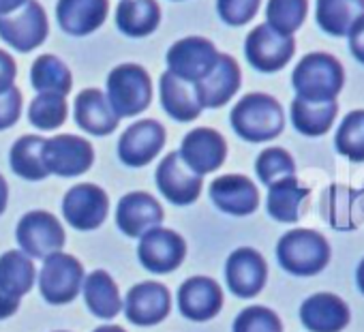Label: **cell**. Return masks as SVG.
Returning a JSON list of instances; mask_svg holds the SVG:
<instances>
[{
    "label": "cell",
    "mask_w": 364,
    "mask_h": 332,
    "mask_svg": "<svg viewBox=\"0 0 364 332\" xmlns=\"http://www.w3.org/2000/svg\"><path fill=\"white\" fill-rule=\"evenodd\" d=\"M73 116L80 129L90 135H109L118 127V116L112 109L105 92L97 88H86L77 95Z\"/></svg>",
    "instance_id": "24"
},
{
    "label": "cell",
    "mask_w": 364,
    "mask_h": 332,
    "mask_svg": "<svg viewBox=\"0 0 364 332\" xmlns=\"http://www.w3.org/2000/svg\"><path fill=\"white\" fill-rule=\"evenodd\" d=\"M351 319L343 298L330 291H319L306 298L300 306V321L309 332H341Z\"/></svg>",
    "instance_id": "21"
},
{
    "label": "cell",
    "mask_w": 364,
    "mask_h": 332,
    "mask_svg": "<svg viewBox=\"0 0 364 332\" xmlns=\"http://www.w3.org/2000/svg\"><path fill=\"white\" fill-rule=\"evenodd\" d=\"M22 116V92L11 86L9 90L0 92V131L14 127Z\"/></svg>",
    "instance_id": "40"
},
{
    "label": "cell",
    "mask_w": 364,
    "mask_h": 332,
    "mask_svg": "<svg viewBox=\"0 0 364 332\" xmlns=\"http://www.w3.org/2000/svg\"><path fill=\"white\" fill-rule=\"evenodd\" d=\"M240 82H242V75H240L238 63L228 54H219V60L213 67V71L196 84V92H198L202 107L215 109V107L225 105L238 92Z\"/></svg>",
    "instance_id": "22"
},
{
    "label": "cell",
    "mask_w": 364,
    "mask_h": 332,
    "mask_svg": "<svg viewBox=\"0 0 364 332\" xmlns=\"http://www.w3.org/2000/svg\"><path fill=\"white\" fill-rule=\"evenodd\" d=\"M187 257V242L178 232L167 227H154L139 238L137 259L144 270L154 274H167L180 268Z\"/></svg>",
    "instance_id": "9"
},
{
    "label": "cell",
    "mask_w": 364,
    "mask_h": 332,
    "mask_svg": "<svg viewBox=\"0 0 364 332\" xmlns=\"http://www.w3.org/2000/svg\"><path fill=\"white\" fill-rule=\"evenodd\" d=\"M124 315L135 326H156L171 309V294L163 283L144 281L129 289L124 300Z\"/></svg>",
    "instance_id": "17"
},
{
    "label": "cell",
    "mask_w": 364,
    "mask_h": 332,
    "mask_svg": "<svg viewBox=\"0 0 364 332\" xmlns=\"http://www.w3.org/2000/svg\"><path fill=\"white\" fill-rule=\"evenodd\" d=\"M154 181H156L161 196L173 206H189L198 202L202 193V185H204L202 176L191 172L187 165L182 163L178 152H169L167 156H163V161L156 168Z\"/></svg>",
    "instance_id": "14"
},
{
    "label": "cell",
    "mask_w": 364,
    "mask_h": 332,
    "mask_svg": "<svg viewBox=\"0 0 364 332\" xmlns=\"http://www.w3.org/2000/svg\"><path fill=\"white\" fill-rule=\"evenodd\" d=\"M309 200V189L298 183V178H285L268 187L266 210L274 221L296 223L300 219L302 204Z\"/></svg>",
    "instance_id": "29"
},
{
    "label": "cell",
    "mask_w": 364,
    "mask_h": 332,
    "mask_svg": "<svg viewBox=\"0 0 364 332\" xmlns=\"http://www.w3.org/2000/svg\"><path fill=\"white\" fill-rule=\"evenodd\" d=\"M223 306V289L210 277H191L178 289V309L191 321H208Z\"/></svg>",
    "instance_id": "19"
},
{
    "label": "cell",
    "mask_w": 364,
    "mask_h": 332,
    "mask_svg": "<svg viewBox=\"0 0 364 332\" xmlns=\"http://www.w3.org/2000/svg\"><path fill=\"white\" fill-rule=\"evenodd\" d=\"M58 332H65V330H58Z\"/></svg>",
    "instance_id": "48"
},
{
    "label": "cell",
    "mask_w": 364,
    "mask_h": 332,
    "mask_svg": "<svg viewBox=\"0 0 364 332\" xmlns=\"http://www.w3.org/2000/svg\"><path fill=\"white\" fill-rule=\"evenodd\" d=\"M7 200H9V187H7V181L0 174V215L5 213L7 208Z\"/></svg>",
    "instance_id": "45"
},
{
    "label": "cell",
    "mask_w": 364,
    "mask_h": 332,
    "mask_svg": "<svg viewBox=\"0 0 364 332\" xmlns=\"http://www.w3.org/2000/svg\"><path fill=\"white\" fill-rule=\"evenodd\" d=\"M48 31L50 24L46 9L37 0H26L14 14L0 16V39L22 54L39 48L46 41Z\"/></svg>",
    "instance_id": "6"
},
{
    "label": "cell",
    "mask_w": 364,
    "mask_h": 332,
    "mask_svg": "<svg viewBox=\"0 0 364 332\" xmlns=\"http://www.w3.org/2000/svg\"><path fill=\"white\" fill-rule=\"evenodd\" d=\"M349 50L358 63L364 65V18L349 31Z\"/></svg>",
    "instance_id": "42"
},
{
    "label": "cell",
    "mask_w": 364,
    "mask_h": 332,
    "mask_svg": "<svg viewBox=\"0 0 364 332\" xmlns=\"http://www.w3.org/2000/svg\"><path fill=\"white\" fill-rule=\"evenodd\" d=\"M43 163L50 174L73 178L88 172L95 163L92 144L80 135H56L46 139Z\"/></svg>",
    "instance_id": "10"
},
{
    "label": "cell",
    "mask_w": 364,
    "mask_h": 332,
    "mask_svg": "<svg viewBox=\"0 0 364 332\" xmlns=\"http://www.w3.org/2000/svg\"><path fill=\"white\" fill-rule=\"evenodd\" d=\"M336 152L353 163L364 161V109L349 112L336 129Z\"/></svg>",
    "instance_id": "35"
},
{
    "label": "cell",
    "mask_w": 364,
    "mask_h": 332,
    "mask_svg": "<svg viewBox=\"0 0 364 332\" xmlns=\"http://www.w3.org/2000/svg\"><path fill=\"white\" fill-rule=\"evenodd\" d=\"M161 22L156 0H122L116 9V26L127 37H148Z\"/></svg>",
    "instance_id": "28"
},
{
    "label": "cell",
    "mask_w": 364,
    "mask_h": 332,
    "mask_svg": "<svg viewBox=\"0 0 364 332\" xmlns=\"http://www.w3.org/2000/svg\"><path fill=\"white\" fill-rule=\"evenodd\" d=\"M16 240L20 251L31 259H48L54 253H60L65 247V230L60 221L48 210H31L26 213L18 227Z\"/></svg>",
    "instance_id": "5"
},
{
    "label": "cell",
    "mask_w": 364,
    "mask_h": 332,
    "mask_svg": "<svg viewBox=\"0 0 364 332\" xmlns=\"http://www.w3.org/2000/svg\"><path fill=\"white\" fill-rule=\"evenodd\" d=\"M43 146H46V137L41 135H24L14 144L9 163H11V170L20 178L37 183L50 176L43 163Z\"/></svg>",
    "instance_id": "30"
},
{
    "label": "cell",
    "mask_w": 364,
    "mask_h": 332,
    "mask_svg": "<svg viewBox=\"0 0 364 332\" xmlns=\"http://www.w3.org/2000/svg\"><path fill=\"white\" fill-rule=\"evenodd\" d=\"M262 0H217V11L230 26H242L251 22L259 9Z\"/></svg>",
    "instance_id": "39"
},
{
    "label": "cell",
    "mask_w": 364,
    "mask_h": 332,
    "mask_svg": "<svg viewBox=\"0 0 364 332\" xmlns=\"http://www.w3.org/2000/svg\"><path fill=\"white\" fill-rule=\"evenodd\" d=\"M84 283V266L69 253H54L39 272V291L50 304H69Z\"/></svg>",
    "instance_id": "7"
},
{
    "label": "cell",
    "mask_w": 364,
    "mask_h": 332,
    "mask_svg": "<svg viewBox=\"0 0 364 332\" xmlns=\"http://www.w3.org/2000/svg\"><path fill=\"white\" fill-rule=\"evenodd\" d=\"M26 0H0V16H7L14 14L16 9H20Z\"/></svg>",
    "instance_id": "44"
},
{
    "label": "cell",
    "mask_w": 364,
    "mask_h": 332,
    "mask_svg": "<svg viewBox=\"0 0 364 332\" xmlns=\"http://www.w3.org/2000/svg\"><path fill=\"white\" fill-rule=\"evenodd\" d=\"M67 114H69V107H67L65 97L41 92L31 103L28 120H31L33 127H37L41 131H54V129L65 124Z\"/></svg>",
    "instance_id": "36"
},
{
    "label": "cell",
    "mask_w": 364,
    "mask_h": 332,
    "mask_svg": "<svg viewBox=\"0 0 364 332\" xmlns=\"http://www.w3.org/2000/svg\"><path fill=\"white\" fill-rule=\"evenodd\" d=\"M306 14H309L306 0H268L266 24L272 31L291 37L306 20Z\"/></svg>",
    "instance_id": "34"
},
{
    "label": "cell",
    "mask_w": 364,
    "mask_h": 332,
    "mask_svg": "<svg viewBox=\"0 0 364 332\" xmlns=\"http://www.w3.org/2000/svg\"><path fill=\"white\" fill-rule=\"evenodd\" d=\"M95 332H127V330H122L120 326H99Z\"/></svg>",
    "instance_id": "47"
},
{
    "label": "cell",
    "mask_w": 364,
    "mask_h": 332,
    "mask_svg": "<svg viewBox=\"0 0 364 332\" xmlns=\"http://www.w3.org/2000/svg\"><path fill=\"white\" fill-rule=\"evenodd\" d=\"M16 75H18V67H16V60L0 50V92H5L14 86L16 82Z\"/></svg>",
    "instance_id": "41"
},
{
    "label": "cell",
    "mask_w": 364,
    "mask_h": 332,
    "mask_svg": "<svg viewBox=\"0 0 364 332\" xmlns=\"http://www.w3.org/2000/svg\"><path fill=\"white\" fill-rule=\"evenodd\" d=\"M364 18V0H317V26L332 35L345 37Z\"/></svg>",
    "instance_id": "27"
},
{
    "label": "cell",
    "mask_w": 364,
    "mask_h": 332,
    "mask_svg": "<svg viewBox=\"0 0 364 332\" xmlns=\"http://www.w3.org/2000/svg\"><path fill=\"white\" fill-rule=\"evenodd\" d=\"M109 11V0H58L56 18L65 33L84 37L103 26Z\"/></svg>",
    "instance_id": "23"
},
{
    "label": "cell",
    "mask_w": 364,
    "mask_h": 332,
    "mask_svg": "<svg viewBox=\"0 0 364 332\" xmlns=\"http://www.w3.org/2000/svg\"><path fill=\"white\" fill-rule=\"evenodd\" d=\"M213 204L232 217H249L259 206V191L251 178L242 174H225L210 185Z\"/></svg>",
    "instance_id": "20"
},
{
    "label": "cell",
    "mask_w": 364,
    "mask_h": 332,
    "mask_svg": "<svg viewBox=\"0 0 364 332\" xmlns=\"http://www.w3.org/2000/svg\"><path fill=\"white\" fill-rule=\"evenodd\" d=\"M178 154L191 172L204 176V174L217 172L225 163L228 141L219 131L210 127H200L185 135Z\"/></svg>",
    "instance_id": "13"
},
{
    "label": "cell",
    "mask_w": 364,
    "mask_h": 332,
    "mask_svg": "<svg viewBox=\"0 0 364 332\" xmlns=\"http://www.w3.org/2000/svg\"><path fill=\"white\" fill-rule=\"evenodd\" d=\"M234 332H283V323L272 309L253 304L238 313Z\"/></svg>",
    "instance_id": "38"
},
{
    "label": "cell",
    "mask_w": 364,
    "mask_h": 332,
    "mask_svg": "<svg viewBox=\"0 0 364 332\" xmlns=\"http://www.w3.org/2000/svg\"><path fill=\"white\" fill-rule=\"evenodd\" d=\"M159 95L163 109L178 122H191L202 114V103L196 92V84H189L165 71L159 80Z\"/></svg>",
    "instance_id": "25"
},
{
    "label": "cell",
    "mask_w": 364,
    "mask_h": 332,
    "mask_svg": "<svg viewBox=\"0 0 364 332\" xmlns=\"http://www.w3.org/2000/svg\"><path fill=\"white\" fill-rule=\"evenodd\" d=\"M338 105L336 101H326V103H313L304 99H294L291 103V122L298 133L306 137H317L330 131L334 124Z\"/></svg>",
    "instance_id": "31"
},
{
    "label": "cell",
    "mask_w": 364,
    "mask_h": 332,
    "mask_svg": "<svg viewBox=\"0 0 364 332\" xmlns=\"http://www.w3.org/2000/svg\"><path fill=\"white\" fill-rule=\"evenodd\" d=\"M109 213L107 193L90 183L75 185L63 200V215L67 223L77 232H92L101 227Z\"/></svg>",
    "instance_id": "12"
},
{
    "label": "cell",
    "mask_w": 364,
    "mask_h": 332,
    "mask_svg": "<svg viewBox=\"0 0 364 332\" xmlns=\"http://www.w3.org/2000/svg\"><path fill=\"white\" fill-rule=\"evenodd\" d=\"M31 82H33L35 90H39V95L48 92V95L67 97L73 86L69 67L54 54H43L33 63Z\"/></svg>",
    "instance_id": "32"
},
{
    "label": "cell",
    "mask_w": 364,
    "mask_h": 332,
    "mask_svg": "<svg viewBox=\"0 0 364 332\" xmlns=\"http://www.w3.org/2000/svg\"><path fill=\"white\" fill-rule=\"evenodd\" d=\"M294 52H296L294 37L281 35L272 31L268 24H259L257 28H253L245 43V54L249 65L262 73L281 71L291 60Z\"/></svg>",
    "instance_id": "11"
},
{
    "label": "cell",
    "mask_w": 364,
    "mask_h": 332,
    "mask_svg": "<svg viewBox=\"0 0 364 332\" xmlns=\"http://www.w3.org/2000/svg\"><path fill=\"white\" fill-rule=\"evenodd\" d=\"M165 146V127L152 118L133 122L118 141V156L127 168H144Z\"/></svg>",
    "instance_id": "16"
},
{
    "label": "cell",
    "mask_w": 364,
    "mask_h": 332,
    "mask_svg": "<svg viewBox=\"0 0 364 332\" xmlns=\"http://www.w3.org/2000/svg\"><path fill=\"white\" fill-rule=\"evenodd\" d=\"M232 127L234 131L253 144L274 139L283 133L285 114L281 103L264 92H251L242 97L232 109Z\"/></svg>",
    "instance_id": "1"
},
{
    "label": "cell",
    "mask_w": 364,
    "mask_h": 332,
    "mask_svg": "<svg viewBox=\"0 0 364 332\" xmlns=\"http://www.w3.org/2000/svg\"><path fill=\"white\" fill-rule=\"evenodd\" d=\"M268 281L264 255L251 247H240L225 262V283L238 298H255Z\"/></svg>",
    "instance_id": "15"
},
{
    "label": "cell",
    "mask_w": 364,
    "mask_h": 332,
    "mask_svg": "<svg viewBox=\"0 0 364 332\" xmlns=\"http://www.w3.org/2000/svg\"><path fill=\"white\" fill-rule=\"evenodd\" d=\"M355 283H358L360 291L364 294V259L360 262V266H358V270H355Z\"/></svg>",
    "instance_id": "46"
},
{
    "label": "cell",
    "mask_w": 364,
    "mask_h": 332,
    "mask_svg": "<svg viewBox=\"0 0 364 332\" xmlns=\"http://www.w3.org/2000/svg\"><path fill=\"white\" fill-rule=\"evenodd\" d=\"M217 60V48L204 37H185L167 50L169 73L189 84H198L200 80H204L213 71Z\"/></svg>",
    "instance_id": "8"
},
{
    "label": "cell",
    "mask_w": 364,
    "mask_h": 332,
    "mask_svg": "<svg viewBox=\"0 0 364 332\" xmlns=\"http://www.w3.org/2000/svg\"><path fill=\"white\" fill-rule=\"evenodd\" d=\"M20 300L22 298L9 294L5 287H0V319H7V317L16 315L20 309Z\"/></svg>",
    "instance_id": "43"
},
{
    "label": "cell",
    "mask_w": 364,
    "mask_h": 332,
    "mask_svg": "<svg viewBox=\"0 0 364 332\" xmlns=\"http://www.w3.org/2000/svg\"><path fill=\"white\" fill-rule=\"evenodd\" d=\"M107 101L118 118L137 116L152 101V80L139 65H118L107 75Z\"/></svg>",
    "instance_id": "4"
},
{
    "label": "cell",
    "mask_w": 364,
    "mask_h": 332,
    "mask_svg": "<svg viewBox=\"0 0 364 332\" xmlns=\"http://www.w3.org/2000/svg\"><path fill=\"white\" fill-rule=\"evenodd\" d=\"M345 71L341 63L323 52L306 54L294 69L291 84L298 95V99L313 101V103H326L334 101L343 88Z\"/></svg>",
    "instance_id": "2"
},
{
    "label": "cell",
    "mask_w": 364,
    "mask_h": 332,
    "mask_svg": "<svg viewBox=\"0 0 364 332\" xmlns=\"http://www.w3.org/2000/svg\"><path fill=\"white\" fill-rule=\"evenodd\" d=\"M277 259L283 270L296 277L319 274L330 262V245L315 230H291L277 245Z\"/></svg>",
    "instance_id": "3"
},
{
    "label": "cell",
    "mask_w": 364,
    "mask_h": 332,
    "mask_svg": "<svg viewBox=\"0 0 364 332\" xmlns=\"http://www.w3.org/2000/svg\"><path fill=\"white\" fill-rule=\"evenodd\" d=\"M88 311L99 319H114L122 311V298L116 281L105 270H92L82 283Z\"/></svg>",
    "instance_id": "26"
},
{
    "label": "cell",
    "mask_w": 364,
    "mask_h": 332,
    "mask_svg": "<svg viewBox=\"0 0 364 332\" xmlns=\"http://www.w3.org/2000/svg\"><path fill=\"white\" fill-rule=\"evenodd\" d=\"M35 264L22 251H7L0 255V287L22 298L35 287Z\"/></svg>",
    "instance_id": "33"
},
{
    "label": "cell",
    "mask_w": 364,
    "mask_h": 332,
    "mask_svg": "<svg viewBox=\"0 0 364 332\" xmlns=\"http://www.w3.org/2000/svg\"><path fill=\"white\" fill-rule=\"evenodd\" d=\"M163 219V206L146 191L127 193L116 208V225L129 238H141L146 232L161 227Z\"/></svg>",
    "instance_id": "18"
},
{
    "label": "cell",
    "mask_w": 364,
    "mask_h": 332,
    "mask_svg": "<svg viewBox=\"0 0 364 332\" xmlns=\"http://www.w3.org/2000/svg\"><path fill=\"white\" fill-rule=\"evenodd\" d=\"M255 172L262 181V185L272 187L279 181L296 178V163L291 154L283 148H266L259 152L255 161Z\"/></svg>",
    "instance_id": "37"
}]
</instances>
